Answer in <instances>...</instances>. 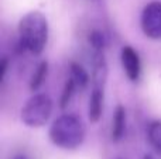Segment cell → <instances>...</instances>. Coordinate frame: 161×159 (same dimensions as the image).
Masks as SVG:
<instances>
[{
	"instance_id": "obj_1",
	"label": "cell",
	"mask_w": 161,
	"mask_h": 159,
	"mask_svg": "<svg viewBox=\"0 0 161 159\" xmlns=\"http://www.w3.org/2000/svg\"><path fill=\"white\" fill-rule=\"evenodd\" d=\"M20 47L34 55H40L47 47L48 20L41 11L33 10L21 17L19 23Z\"/></svg>"
},
{
	"instance_id": "obj_8",
	"label": "cell",
	"mask_w": 161,
	"mask_h": 159,
	"mask_svg": "<svg viewBox=\"0 0 161 159\" xmlns=\"http://www.w3.org/2000/svg\"><path fill=\"white\" fill-rule=\"evenodd\" d=\"M126 134V109L119 104L113 111L112 118V141L120 142Z\"/></svg>"
},
{
	"instance_id": "obj_6",
	"label": "cell",
	"mask_w": 161,
	"mask_h": 159,
	"mask_svg": "<svg viewBox=\"0 0 161 159\" xmlns=\"http://www.w3.org/2000/svg\"><path fill=\"white\" fill-rule=\"evenodd\" d=\"M108 62L103 51H93L92 55V80L93 86L105 87L108 79Z\"/></svg>"
},
{
	"instance_id": "obj_12",
	"label": "cell",
	"mask_w": 161,
	"mask_h": 159,
	"mask_svg": "<svg viewBox=\"0 0 161 159\" xmlns=\"http://www.w3.org/2000/svg\"><path fill=\"white\" fill-rule=\"evenodd\" d=\"M78 89L75 85V82L72 80V79H68L67 83H65L64 86V90H62L61 93V99H59V107L61 109H65V107H68V104L71 103V100H72L74 95H75V90Z\"/></svg>"
},
{
	"instance_id": "obj_17",
	"label": "cell",
	"mask_w": 161,
	"mask_h": 159,
	"mask_svg": "<svg viewBox=\"0 0 161 159\" xmlns=\"http://www.w3.org/2000/svg\"><path fill=\"white\" fill-rule=\"evenodd\" d=\"M119 159H123V158H119Z\"/></svg>"
},
{
	"instance_id": "obj_15",
	"label": "cell",
	"mask_w": 161,
	"mask_h": 159,
	"mask_svg": "<svg viewBox=\"0 0 161 159\" xmlns=\"http://www.w3.org/2000/svg\"><path fill=\"white\" fill-rule=\"evenodd\" d=\"M11 159H28V156L24 155V154H17V155H14Z\"/></svg>"
},
{
	"instance_id": "obj_14",
	"label": "cell",
	"mask_w": 161,
	"mask_h": 159,
	"mask_svg": "<svg viewBox=\"0 0 161 159\" xmlns=\"http://www.w3.org/2000/svg\"><path fill=\"white\" fill-rule=\"evenodd\" d=\"M7 66H8V61L6 58L0 59V83L3 82V79H4V75L6 72H7Z\"/></svg>"
},
{
	"instance_id": "obj_16",
	"label": "cell",
	"mask_w": 161,
	"mask_h": 159,
	"mask_svg": "<svg viewBox=\"0 0 161 159\" xmlns=\"http://www.w3.org/2000/svg\"><path fill=\"white\" fill-rule=\"evenodd\" d=\"M143 159H156V158H154L153 155H146V156L143 158Z\"/></svg>"
},
{
	"instance_id": "obj_4",
	"label": "cell",
	"mask_w": 161,
	"mask_h": 159,
	"mask_svg": "<svg viewBox=\"0 0 161 159\" xmlns=\"http://www.w3.org/2000/svg\"><path fill=\"white\" fill-rule=\"evenodd\" d=\"M140 25L147 38L161 39V2L153 0L143 8Z\"/></svg>"
},
{
	"instance_id": "obj_2",
	"label": "cell",
	"mask_w": 161,
	"mask_h": 159,
	"mask_svg": "<svg viewBox=\"0 0 161 159\" xmlns=\"http://www.w3.org/2000/svg\"><path fill=\"white\" fill-rule=\"evenodd\" d=\"M48 135L55 146L65 151H74L83 144L86 130L78 115L62 114L53 121Z\"/></svg>"
},
{
	"instance_id": "obj_3",
	"label": "cell",
	"mask_w": 161,
	"mask_h": 159,
	"mask_svg": "<svg viewBox=\"0 0 161 159\" xmlns=\"http://www.w3.org/2000/svg\"><path fill=\"white\" fill-rule=\"evenodd\" d=\"M53 111L54 103L50 96L44 93H36L23 104L20 110V120L30 128H40L50 121Z\"/></svg>"
},
{
	"instance_id": "obj_5",
	"label": "cell",
	"mask_w": 161,
	"mask_h": 159,
	"mask_svg": "<svg viewBox=\"0 0 161 159\" xmlns=\"http://www.w3.org/2000/svg\"><path fill=\"white\" fill-rule=\"evenodd\" d=\"M120 59H122L123 70H125L126 76L130 79L131 82H137L142 75V62H140V56L136 52L133 47L126 45L122 48V54H120Z\"/></svg>"
},
{
	"instance_id": "obj_13",
	"label": "cell",
	"mask_w": 161,
	"mask_h": 159,
	"mask_svg": "<svg viewBox=\"0 0 161 159\" xmlns=\"http://www.w3.org/2000/svg\"><path fill=\"white\" fill-rule=\"evenodd\" d=\"M89 44L93 48V51H105L106 47V35L102 31H92L89 34Z\"/></svg>"
},
{
	"instance_id": "obj_11",
	"label": "cell",
	"mask_w": 161,
	"mask_h": 159,
	"mask_svg": "<svg viewBox=\"0 0 161 159\" xmlns=\"http://www.w3.org/2000/svg\"><path fill=\"white\" fill-rule=\"evenodd\" d=\"M147 138L150 145L156 151L161 152V120H156L150 123L147 128Z\"/></svg>"
},
{
	"instance_id": "obj_10",
	"label": "cell",
	"mask_w": 161,
	"mask_h": 159,
	"mask_svg": "<svg viewBox=\"0 0 161 159\" xmlns=\"http://www.w3.org/2000/svg\"><path fill=\"white\" fill-rule=\"evenodd\" d=\"M48 75V62L47 61H41L38 64V66L36 68L33 76L30 79V90L31 92H37L40 87L44 85L45 79Z\"/></svg>"
},
{
	"instance_id": "obj_7",
	"label": "cell",
	"mask_w": 161,
	"mask_h": 159,
	"mask_svg": "<svg viewBox=\"0 0 161 159\" xmlns=\"http://www.w3.org/2000/svg\"><path fill=\"white\" fill-rule=\"evenodd\" d=\"M103 101H105V92H103V87L93 86L91 96H89V107H88L89 121H91L92 124L99 123V120L102 118Z\"/></svg>"
},
{
	"instance_id": "obj_9",
	"label": "cell",
	"mask_w": 161,
	"mask_h": 159,
	"mask_svg": "<svg viewBox=\"0 0 161 159\" xmlns=\"http://www.w3.org/2000/svg\"><path fill=\"white\" fill-rule=\"evenodd\" d=\"M69 72H71V79L75 82L76 87L80 90L86 89V86L89 85L91 79H89V73L86 72V69L78 62H71L69 64Z\"/></svg>"
}]
</instances>
